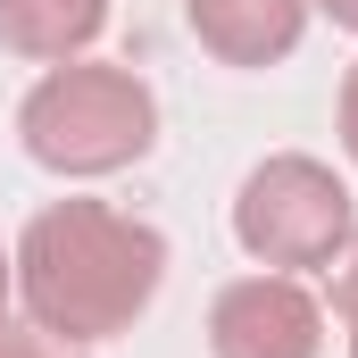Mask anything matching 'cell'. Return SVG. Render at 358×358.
Masks as SVG:
<instances>
[{"label":"cell","mask_w":358,"mask_h":358,"mask_svg":"<svg viewBox=\"0 0 358 358\" xmlns=\"http://www.w3.org/2000/svg\"><path fill=\"white\" fill-rule=\"evenodd\" d=\"M8 292H17V259L0 250V317H8Z\"/></svg>","instance_id":"11"},{"label":"cell","mask_w":358,"mask_h":358,"mask_svg":"<svg viewBox=\"0 0 358 358\" xmlns=\"http://www.w3.org/2000/svg\"><path fill=\"white\" fill-rule=\"evenodd\" d=\"M325 283H334V317H358V234L342 242V250H334Z\"/></svg>","instance_id":"8"},{"label":"cell","mask_w":358,"mask_h":358,"mask_svg":"<svg viewBox=\"0 0 358 358\" xmlns=\"http://www.w3.org/2000/svg\"><path fill=\"white\" fill-rule=\"evenodd\" d=\"M208 350L217 358H317L325 350V308L292 275H242L208 300Z\"/></svg>","instance_id":"4"},{"label":"cell","mask_w":358,"mask_h":358,"mask_svg":"<svg viewBox=\"0 0 358 358\" xmlns=\"http://www.w3.org/2000/svg\"><path fill=\"white\" fill-rule=\"evenodd\" d=\"M17 300L34 325L67 334V342H108L125 334L159 275H167V242L159 225L108 208V200H50L25 234H17Z\"/></svg>","instance_id":"1"},{"label":"cell","mask_w":358,"mask_h":358,"mask_svg":"<svg viewBox=\"0 0 358 358\" xmlns=\"http://www.w3.org/2000/svg\"><path fill=\"white\" fill-rule=\"evenodd\" d=\"M308 8H325L334 25H350V34H358V0H308Z\"/></svg>","instance_id":"10"},{"label":"cell","mask_w":358,"mask_h":358,"mask_svg":"<svg viewBox=\"0 0 358 358\" xmlns=\"http://www.w3.org/2000/svg\"><path fill=\"white\" fill-rule=\"evenodd\" d=\"M0 358H84V342H67L50 325H8L0 317Z\"/></svg>","instance_id":"7"},{"label":"cell","mask_w":358,"mask_h":358,"mask_svg":"<svg viewBox=\"0 0 358 358\" xmlns=\"http://www.w3.org/2000/svg\"><path fill=\"white\" fill-rule=\"evenodd\" d=\"M342 325H350V358H358V317H342Z\"/></svg>","instance_id":"12"},{"label":"cell","mask_w":358,"mask_h":358,"mask_svg":"<svg viewBox=\"0 0 358 358\" xmlns=\"http://www.w3.org/2000/svg\"><path fill=\"white\" fill-rule=\"evenodd\" d=\"M342 150H350V167H358V59H350V76H342Z\"/></svg>","instance_id":"9"},{"label":"cell","mask_w":358,"mask_h":358,"mask_svg":"<svg viewBox=\"0 0 358 358\" xmlns=\"http://www.w3.org/2000/svg\"><path fill=\"white\" fill-rule=\"evenodd\" d=\"M350 183L300 150H283L267 167H250L242 192H234V242L275 275L300 267H334V250L350 242Z\"/></svg>","instance_id":"3"},{"label":"cell","mask_w":358,"mask_h":358,"mask_svg":"<svg viewBox=\"0 0 358 358\" xmlns=\"http://www.w3.org/2000/svg\"><path fill=\"white\" fill-rule=\"evenodd\" d=\"M192 34L208 59L225 67H275L300 50V25H308V0H183Z\"/></svg>","instance_id":"5"},{"label":"cell","mask_w":358,"mask_h":358,"mask_svg":"<svg viewBox=\"0 0 358 358\" xmlns=\"http://www.w3.org/2000/svg\"><path fill=\"white\" fill-rule=\"evenodd\" d=\"M100 25H108V0H0V50H17L34 67L84 59Z\"/></svg>","instance_id":"6"},{"label":"cell","mask_w":358,"mask_h":358,"mask_svg":"<svg viewBox=\"0 0 358 358\" xmlns=\"http://www.w3.org/2000/svg\"><path fill=\"white\" fill-rule=\"evenodd\" d=\"M17 142L34 167L50 176H117L134 159H150L159 142V100L134 67H100V59H67L17 108Z\"/></svg>","instance_id":"2"}]
</instances>
